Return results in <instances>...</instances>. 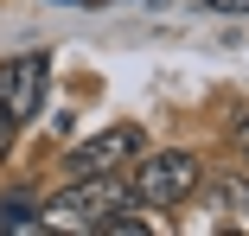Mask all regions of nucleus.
<instances>
[{"mask_svg":"<svg viewBox=\"0 0 249 236\" xmlns=\"http://www.w3.org/2000/svg\"><path fill=\"white\" fill-rule=\"evenodd\" d=\"M230 140H236V153H243V160H249V102H243V115H236V121H230Z\"/></svg>","mask_w":249,"mask_h":236,"instance_id":"0eeeda50","label":"nucleus"},{"mask_svg":"<svg viewBox=\"0 0 249 236\" xmlns=\"http://www.w3.org/2000/svg\"><path fill=\"white\" fill-rule=\"evenodd\" d=\"M211 13H224V19H249V0H205Z\"/></svg>","mask_w":249,"mask_h":236,"instance_id":"6e6552de","label":"nucleus"},{"mask_svg":"<svg viewBox=\"0 0 249 236\" xmlns=\"http://www.w3.org/2000/svg\"><path fill=\"white\" fill-rule=\"evenodd\" d=\"M198 185H205V172H198V160L185 147H166V153H141V179H134V198L147 211H179Z\"/></svg>","mask_w":249,"mask_h":236,"instance_id":"f03ea898","label":"nucleus"},{"mask_svg":"<svg viewBox=\"0 0 249 236\" xmlns=\"http://www.w3.org/2000/svg\"><path fill=\"white\" fill-rule=\"evenodd\" d=\"M45 77H52L45 51H26L13 64H0V109H7L13 121H32L45 109Z\"/></svg>","mask_w":249,"mask_h":236,"instance_id":"20e7f679","label":"nucleus"},{"mask_svg":"<svg viewBox=\"0 0 249 236\" xmlns=\"http://www.w3.org/2000/svg\"><path fill=\"white\" fill-rule=\"evenodd\" d=\"M141 153H147V134L134 121H109L103 134H89L83 147H71V179H83V172H122Z\"/></svg>","mask_w":249,"mask_h":236,"instance_id":"7ed1b4c3","label":"nucleus"},{"mask_svg":"<svg viewBox=\"0 0 249 236\" xmlns=\"http://www.w3.org/2000/svg\"><path fill=\"white\" fill-rule=\"evenodd\" d=\"M64 7H96V0H64Z\"/></svg>","mask_w":249,"mask_h":236,"instance_id":"1a4fd4ad","label":"nucleus"},{"mask_svg":"<svg viewBox=\"0 0 249 236\" xmlns=\"http://www.w3.org/2000/svg\"><path fill=\"white\" fill-rule=\"evenodd\" d=\"M217 217H236V211H249V185L243 179H211V198H205Z\"/></svg>","mask_w":249,"mask_h":236,"instance_id":"423d86ee","label":"nucleus"},{"mask_svg":"<svg viewBox=\"0 0 249 236\" xmlns=\"http://www.w3.org/2000/svg\"><path fill=\"white\" fill-rule=\"evenodd\" d=\"M134 204V192L115 179V172H83V179H71L64 192L52 198V217L58 223H71V230H103L115 211H128Z\"/></svg>","mask_w":249,"mask_h":236,"instance_id":"f257e3e1","label":"nucleus"},{"mask_svg":"<svg viewBox=\"0 0 249 236\" xmlns=\"http://www.w3.org/2000/svg\"><path fill=\"white\" fill-rule=\"evenodd\" d=\"M32 230H45V211L32 198H7L0 204V236H32Z\"/></svg>","mask_w":249,"mask_h":236,"instance_id":"39448f33","label":"nucleus"}]
</instances>
